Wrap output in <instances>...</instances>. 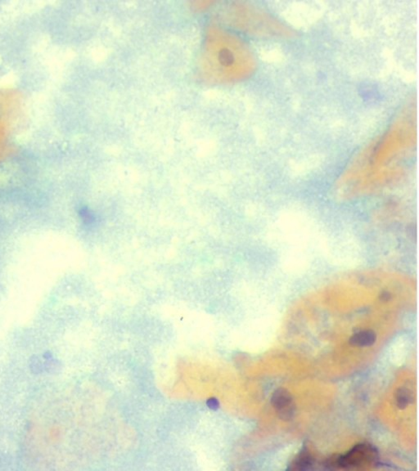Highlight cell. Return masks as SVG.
<instances>
[{
	"mask_svg": "<svg viewBox=\"0 0 419 471\" xmlns=\"http://www.w3.org/2000/svg\"><path fill=\"white\" fill-rule=\"evenodd\" d=\"M313 464V456H311L308 448L306 446L302 448L299 454L294 459L292 464V470H310Z\"/></svg>",
	"mask_w": 419,
	"mask_h": 471,
	"instance_id": "52a82bcc",
	"label": "cell"
},
{
	"mask_svg": "<svg viewBox=\"0 0 419 471\" xmlns=\"http://www.w3.org/2000/svg\"><path fill=\"white\" fill-rule=\"evenodd\" d=\"M416 138V111L412 107L407 110L392 124L387 132L369 151L356 172H367L368 176H377L380 168L385 165L395 164L413 145Z\"/></svg>",
	"mask_w": 419,
	"mask_h": 471,
	"instance_id": "7a4b0ae2",
	"label": "cell"
},
{
	"mask_svg": "<svg viewBox=\"0 0 419 471\" xmlns=\"http://www.w3.org/2000/svg\"><path fill=\"white\" fill-rule=\"evenodd\" d=\"M380 455L377 448L369 443H360L346 454L333 456L326 461L328 469H352L365 464L377 463Z\"/></svg>",
	"mask_w": 419,
	"mask_h": 471,
	"instance_id": "277c9868",
	"label": "cell"
},
{
	"mask_svg": "<svg viewBox=\"0 0 419 471\" xmlns=\"http://www.w3.org/2000/svg\"><path fill=\"white\" fill-rule=\"evenodd\" d=\"M377 342L375 331L364 330L351 336L349 344L353 347H370Z\"/></svg>",
	"mask_w": 419,
	"mask_h": 471,
	"instance_id": "8992f818",
	"label": "cell"
},
{
	"mask_svg": "<svg viewBox=\"0 0 419 471\" xmlns=\"http://www.w3.org/2000/svg\"><path fill=\"white\" fill-rule=\"evenodd\" d=\"M413 399V394L407 388H400L396 393V405L400 410H404L411 405Z\"/></svg>",
	"mask_w": 419,
	"mask_h": 471,
	"instance_id": "ba28073f",
	"label": "cell"
},
{
	"mask_svg": "<svg viewBox=\"0 0 419 471\" xmlns=\"http://www.w3.org/2000/svg\"><path fill=\"white\" fill-rule=\"evenodd\" d=\"M256 62L247 44L225 30L212 26L204 39L200 71L215 84L240 82L255 70Z\"/></svg>",
	"mask_w": 419,
	"mask_h": 471,
	"instance_id": "6da1fadb",
	"label": "cell"
},
{
	"mask_svg": "<svg viewBox=\"0 0 419 471\" xmlns=\"http://www.w3.org/2000/svg\"><path fill=\"white\" fill-rule=\"evenodd\" d=\"M273 406L281 420L291 421L295 416L296 406L293 397L288 389L279 388L274 390L271 397Z\"/></svg>",
	"mask_w": 419,
	"mask_h": 471,
	"instance_id": "5b68a950",
	"label": "cell"
},
{
	"mask_svg": "<svg viewBox=\"0 0 419 471\" xmlns=\"http://www.w3.org/2000/svg\"><path fill=\"white\" fill-rule=\"evenodd\" d=\"M234 20L239 21L242 28L254 29V33L261 35H286L288 30L266 13L258 12L249 7L239 6L234 10Z\"/></svg>",
	"mask_w": 419,
	"mask_h": 471,
	"instance_id": "3957f363",
	"label": "cell"
},
{
	"mask_svg": "<svg viewBox=\"0 0 419 471\" xmlns=\"http://www.w3.org/2000/svg\"><path fill=\"white\" fill-rule=\"evenodd\" d=\"M207 407L210 408V409L216 411L217 409H219L220 403L219 401H218L217 398H209L207 401Z\"/></svg>",
	"mask_w": 419,
	"mask_h": 471,
	"instance_id": "9c48e42d",
	"label": "cell"
}]
</instances>
